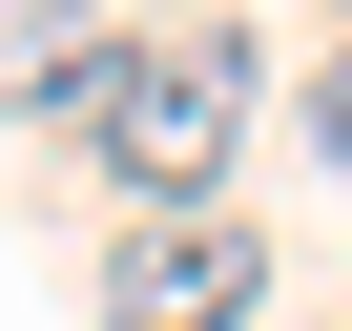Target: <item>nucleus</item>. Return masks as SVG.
Masks as SVG:
<instances>
[{"instance_id": "obj_1", "label": "nucleus", "mask_w": 352, "mask_h": 331, "mask_svg": "<svg viewBox=\"0 0 352 331\" xmlns=\"http://www.w3.org/2000/svg\"><path fill=\"white\" fill-rule=\"evenodd\" d=\"M249 21H145V42H104V83L63 104L83 124V166H104V187L145 207V228H187L208 187H228V145H249Z\"/></svg>"}, {"instance_id": "obj_2", "label": "nucleus", "mask_w": 352, "mask_h": 331, "mask_svg": "<svg viewBox=\"0 0 352 331\" xmlns=\"http://www.w3.org/2000/svg\"><path fill=\"white\" fill-rule=\"evenodd\" d=\"M249 310H270V249H249L228 207L124 228V269H104V331H249Z\"/></svg>"}, {"instance_id": "obj_3", "label": "nucleus", "mask_w": 352, "mask_h": 331, "mask_svg": "<svg viewBox=\"0 0 352 331\" xmlns=\"http://www.w3.org/2000/svg\"><path fill=\"white\" fill-rule=\"evenodd\" d=\"M104 83V21L83 0H0V104H83Z\"/></svg>"}, {"instance_id": "obj_4", "label": "nucleus", "mask_w": 352, "mask_h": 331, "mask_svg": "<svg viewBox=\"0 0 352 331\" xmlns=\"http://www.w3.org/2000/svg\"><path fill=\"white\" fill-rule=\"evenodd\" d=\"M311 166H352V42L311 62Z\"/></svg>"}]
</instances>
